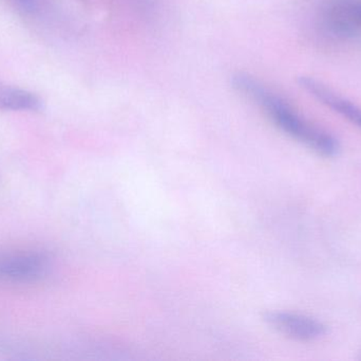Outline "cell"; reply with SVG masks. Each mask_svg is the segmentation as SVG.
I'll list each match as a JSON object with an SVG mask.
<instances>
[{
	"label": "cell",
	"instance_id": "obj_1",
	"mask_svg": "<svg viewBox=\"0 0 361 361\" xmlns=\"http://www.w3.org/2000/svg\"><path fill=\"white\" fill-rule=\"evenodd\" d=\"M233 84L238 90L258 102L273 122L290 137L324 156L333 157L338 154L339 143L332 135L310 124L288 105V102L259 81L248 74L238 73L233 78Z\"/></svg>",
	"mask_w": 361,
	"mask_h": 361
},
{
	"label": "cell",
	"instance_id": "obj_4",
	"mask_svg": "<svg viewBox=\"0 0 361 361\" xmlns=\"http://www.w3.org/2000/svg\"><path fill=\"white\" fill-rule=\"evenodd\" d=\"M299 84L318 101L322 102L324 105L345 117L350 122L361 129V108L357 105L337 95L336 93L324 86L322 82L310 76H301L299 78Z\"/></svg>",
	"mask_w": 361,
	"mask_h": 361
},
{
	"label": "cell",
	"instance_id": "obj_3",
	"mask_svg": "<svg viewBox=\"0 0 361 361\" xmlns=\"http://www.w3.org/2000/svg\"><path fill=\"white\" fill-rule=\"evenodd\" d=\"M264 320L278 332L296 341H316L326 334V326L324 324L305 315L269 312L264 314Z\"/></svg>",
	"mask_w": 361,
	"mask_h": 361
},
{
	"label": "cell",
	"instance_id": "obj_7",
	"mask_svg": "<svg viewBox=\"0 0 361 361\" xmlns=\"http://www.w3.org/2000/svg\"><path fill=\"white\" fill-rule=\"evenodd\" d=\"M13 2L20 6L25 12L33 13L38 8L37 0H13Z\"/></svg>",
	"mask_w": 361,
	"mask_h": 361
},
{
	"label": "cell",
	"instance_id": "obj_2",
	"mask_svg": "<svg viewBox=\"0 0 361 361\" xmlns=\"http://www.w3.org/2000/svg\"><path fill=\"white\" fill-rule=\"evenodd\" d=\"M52 262L44 252L0 254V281L30 283L47 277Z\"/></svg>",
	"mask_w": 361,
	"mask_h": 361
},
{
	"label": "cell",
	"instance_id": "obj_5",
	"mask_svg": "<svg viewBox=\"0 0 361 361\" xmlns=\"http://www.w3.org/2000/svg\"><path fill=\"white\" fill-rule=\"evenodd\" d=\"M326 21L334 33L354 35L361 31V0H333L326 11Z\"/></svg>",
	"mask_w": 361,
	"mask_h": 361
},
{
	"label": "cell",
	"instance_id": "obj_6",
	"mask_svg": "<svg viewBox=\"0 0 361 361\" xmlns=\"http://www.w3.org/2000/svg\"><path fill=\"white\" fill-rule=\"evenodd\" d=\"M40 106L42 101L34 93L0 82V110L35 112Z\"/></svg>",
	"mask_w": 361,
	"mask_h": 361
}]
</instances>
